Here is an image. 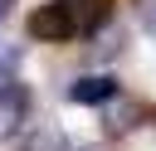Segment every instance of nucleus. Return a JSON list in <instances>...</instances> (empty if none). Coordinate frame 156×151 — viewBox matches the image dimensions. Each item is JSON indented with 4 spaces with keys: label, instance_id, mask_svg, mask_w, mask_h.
Wrapping results in <instances>:
<instances>
[{
    "label": "nucleus",
    "instance_id": "nucleus-1",
    "mask_svg": "<svg viewBox=\"0 0 156 151\" xmlns=\"http://www.w3.org/2000/svg\"><path fill=\"white\" fill-rule=\"evenodd\" d=\"M24 29L39 44H68V39L83 34L78 29V15H73V0H44V5H34L29 19H24Z\"/></svg>",
    "mask_w": 156,
    "mask_h": 151
},
{
    "label": "nucleus",
    "instance_id": "nucleus-2",
    "mask_svg": "<svg viewBox=\"0 0 156 151\" xmlns=\"http://www.w3.org/2000/svg\"><path fill=\"white\" fill-rule=\"evenodd\" d=\"M24 117H29V88H20L15 78L0 83V141L15 136V132L24 127Z\"/></svg>",
    "mask_w": 156,
    "mask_h": 151
},
{
    "label": "nucleus",
    "instance_id": "nucleus-3",
    "mask_svg": "<svg viewBox=\"0 0 156 151\" xmlns=\"http://www.w3.org/2000/svg\"><path fill=\"white\" fill-rule=\"evenodd\" d=\"M112 97H117V78L112 73H83L68 88V102H83V107H98V102H112Z\"/></svg>",
    "mask_w": 156,
    "mask_h": 151
},
{
    "label": "nucleus",
    "instance_id": "nucleus-4",
    "mask_svg": "<svg viewBox=\"0 0 156 151\" xmlns=\"http://www.w3.org/2000/svg\"><path fill=\"white\" fill-rule=\"evenodd\" d=\"M73 15H78V29L83 34H98L112 19V0H73Z\"/></svg>",
    "mask_w": 156,
    "mask_h": 151
},
{
    "label": "nucleus",
    "instance_id": "nucleus-5",
    "mask_svg": "<svg viewBox=\"0 0 156 151\" xmlns=\"http://www.w3.org/2000/svg\"><path fill=\"white\" fill-rule=\"evenodd\" d=\"M24 151H68V136H63L54 122H44V127H34V132L24 136Z\"/></svg>",
    "mask_w": 156,
    "mask_h": 151
},
{
    "label": "nucleus",
    "instance_id": "nucleus-6",
    "mask_svg": "<svg viewBox=\"0 0 156 151\" xmlns=\"http://www.w3.org/2000/svg\"><path fill=\"white\" fill-rule=\"evenodd\" d=\"M20 68V44H10V39H0V83H10V73Z\"/></svg>",
    "mask_w": 156,
    "mask_h": 151
},
{
    "label": "nucleus",
    "instance_id": "nucleus-7",
    "mask_svg": "<svg viewBox=\"0 0 156 151\" xmlns=\"http://www.w3.org/2000/svg\"><path fill=\"white\" fill-rule=\"evenodd\" d=\"M132 127H136V107H132V102H127V112H112V117H107V132H112V136H117V132H132Z\"/></svg>",
    "mask_w": 156,
    "mask_h": 151
},
{
    "label": "nucleus",
    "instance_id": "nucleus-8",
    "mask_svg": "<svg viewBox=\"0 0 156 151\" xmlns=\"http://www.w3.org/2000/svg\"><path fill=\"white\" fill-rule=\"evenodd\" d=\"M136 19L146 34H156V0H136Z\"/></svg>",
    "mask_w": 156,
    "mask_h": 151
},
{
    "label": "nucleus",
    "instance_id": "nucleus-9",
    "mask_svg": "<svg viewBox=\"0 0 156 151\" xmlns=\"http://www.w3.org/2000/svg\"><path fill=\"white\" fill-rule=\"evenodd\" d=\"M117 49H122V39H117V34H102V39H98V54H102V58H107V54H117Z\"/></svg>",
    "mask_w": 156,
    "mask_h": 151
},
{
    "label": "nucleus",
    "instance_id": "nucleus-10",
    "mask_svg": "<svg viewBox=\"0 0 156 151\" xmlns=\"http://www.w3.org/2000/svg\"><path fill=\"white\" fill-rule=\"evenodd\" d=\"M10 5H15V0H0V19H5V15H10Z\"/></svg>",
    "mask_w": 156,
    "mask_h": 151
},
{
    "label": "nucleus",
    "instance_id": "nucleus-11",
    "mask_svg": "<svg viewBox=\"0 0 156 151\" xmlns=\"http://www.w3.org/2000/svg\"><path fill=\"white\" fill-rule=\"evenodd\" d=\"M151 122H156V112H151Z\"/></svg>",
    "mask_w": 156,
    "mask_h": 151
}]
</instances>
